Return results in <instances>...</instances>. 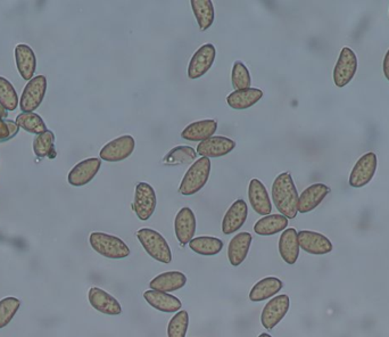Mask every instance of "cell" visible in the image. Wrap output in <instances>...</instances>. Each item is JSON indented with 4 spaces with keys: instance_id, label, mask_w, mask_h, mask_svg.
I'll list each match as a JSON object with an SVG mask.
<instances>
[{
    "instance_id": "cell-14",
    "label": "cell",
    "mask_w": 389,
    "mask_h": 337,
    "mask_svg": "<svg viewBox=\"0 0 389 337\" xmlns=\"http://www.w3.org/2000/svg\"><path fill=\"white\" fill-rule=\"evenodd\" d=\"M235 148V140L222 137V136H213L211 138L198 144L197 154H199L202 158H207V159L222 158V156L231 153Z\"/></svg>"
},
{
    "instance_id": "cell-2",
    "label": "cell",
    "mask_w": 389,
    "mask_h": 337,
    "mask_svg": "<svg viewBox=\"0 0 389 337\" xmlns=\"http://www.w3.org/2000/svg\"><path fill=\"white\" fill-rule=\"evenodd\" d=\"M137 238L149 257L165 265L171 263V248L162 233L150 228H141L137 231Z\"/></svg>"
},
{
    "instance_id": "cell-30",
    "label": "cell",
    "mask_w": 389,
    "mask_h": 337,
    "mask_svg": "<svg viewBox=\"0 0 389 337\" xmlns=\"http://www.w3.org/2000/svg\"><path fill=\"white\" fill-rule=\"evenodd\" d=\"M189 248L194 253L204 257H213L220 253L224 248V242L217 237L199 236L194 237L189 243Z\"/></svg>"
},
{
    "instance_id": "cell-1",
    "label": "cell",
    "mask_w": 389,
    "mask_h": 337,
    "mask_svg": "<svg viewBox=\"0 0 389 337\" xmlns=\"http://www.w3.org/2000/svg\"><path fill=\"white\" fill-rule=\"evenodd\" d=\"M297 188L292 176L283 172L275 179L272 184V201L281 216L287 219H295L298 214Z\"/></svg>"
},
{
    "instance_id": "cell-36",
    "label": "cell",
    "mask_w": 389,
    "mask_h": 337,
    "mask_svg": "<svg viewBox=\"0 0 389 337\" xmlns=\"http://www.w3.org/2000/svg\"><path fill=\"white\" fill-rule=\"evenodd\" d=\"M189 327V314L180 310L171 318L168 325V337H186Z\"/></svg>"
},
{
    "instance_id": "cell-25",
    "label": "cell",
    "mask_w": 389,
    "mask_h": 337,
    "mask_svg": "<svg viewBox=\"0 0 389 337\" xmlns=\"http://www.w3.org/2000/svg\"><path fill=\"white\" fill-rule=\"evenodd\" d=\"M283 282L277 277H266L253 286L249 292V300L252 302H262L269 300L283 289Z\"/></svg>"
},
{
    "instance_id": "cell-20",
    "label": "cell",
    "mask_w": 389,
    "mask_h": 337,
    "mask_svg": "<svg viewBox=\"0 0 389 337\" xmlns=\"http://www.w3.org/2000/svg\"><path fill=\"white\" fill-rule=\"evenodd\" d=\"M143 299L155 310L166 312V314L179 312L182 308V303L177 297L170 294V293H164V292L148 289L143 293Z\"/></svg>"
},
{
    "instance_id": "cell-29",
    "label": "cell",
    "mask_w": 389,
    "mask_h": 337,
    "mask_svg": "<svg viewBox=\"0 0 389 337\" xmlns=\"http://www.w3.org/2000/svg\"><path fill=\"white\" fill-rule=\"evenodd\" d=\"M192 12L201 31H207L214 22V6L211 0H192Z\"/></svg>"
},
{
    "instance_id": "cell-31",
    "label": "cell",
    "mask_w": 389,
    "mask_h": 337,
    "mask_svg": "<svg viewBox=\"0 0 389 337\" xmlns=\"http://www.w3.org/2000/svg\"><path fill=\"white\" fill-rule=\"evenodd\" d=\"M197 160V152L190 146H177L172 148L169 153L164 156L163 162L165 165H189Z\"/></svg>"
},
{
    "instance_id": "cell-17",
    "label": "cell",
    "mask_w": 389,
    "mask_h": 337,
    "mask_svg": "<svg viewBox=\"0 0 389 337\" xmlns=\"http://www.w3.org/2000/svg\"><path fill=\"white\" fill-rule=\"evenodd\" d=\"M247 216H248V206L246 202L243 199H237L224 214L222 220V233L224 235L237 233L246 222Z\"/></svg>"
},
{
    "instance_id": "cell-5",
    "label": "cell",
    "mask_w": 389,
    "mask_h": 337,
    "mask_svg": "<svg viewBox=\"0 0 389 337\" xmlns=\"http://www.w3.org/2000/svg\"><path fill=\"white\" fill-rule=\"evenodd\" d=\"M47 92V78L37 75L26 84L20 99L22 113H33L40 106Z\"/></svg>"
},
{
    "instance_id": "cell-8",
    "label": "cell",
    "mask_w": 389,
    "mask_h": 337,
    "mask_svg": "<svg viewBox=\"0 0 389 337\" xmlns=\"http://www.w3.org/2000/svg\"><path fill=\"white\" fill-rule=\"evenodd\" d=\"M377 165V155L373 152L361 156L349 175V186L353 188H362L366 186L375 177Z\"/></svg>"
},
{
    "instance_id": "cell-28",
    "label": "cell",
    "mask_w": 389,
    "mask_h": 337,
    "mask_svg": "<svg viewBox=\"0 0 389 337\" xmlns=\"http://www.w3.org/2000/svg\"><path fill=\"white\" fill-rule=\"evenodd\" d=\"M287 227H288V219L286 216L281 214H269L255 223L254 231L260 236H272L286 231Z\"/></svg>"
},
{
    "instance_id": "cell-11",
    "label": "cell",
    "mask_w": 389,
    "mask_h": 337,
    "mask_svg": "<svg viewBox=\"0 0 389 337\" xmlns=\"http://www.w3.org/2000/svg\"><path fill=\"white\" fill-rule=\"evenodd\" d=\"M290 306L288 295L281 294L272 297L264 306L261 314V323L264 328L273 329L285 318Z\"/></svg>"
},
{
    "instance_id": "cell-27",
    "label": "cell",
    "mask_w": 389,
    "mask_h": 337,
    "mask_svg": "<svg viewBox=\"0 0 389 337\" xmlns=\"http://www.w3.org/2000/svg\"><path fill=\"white\" fill-rule=\"evenodd\" d=\"M263 97V92L258 88L235 90L226 97V103L234 110H247L254 106Z\"/></svg>"
},
{
    "instance_id": "cell-26",
    "label": "cell",
    "mask_w": 389,
    "mask_h": 337,
    "mask_svg": "<svg viewBox=\"0 0 389 337\" xmlns=\"http://www.w3.org/2000/svg\"><path fill=\"white\" fill-rule=\"evenodd\" d=\"M218 129V123L214 120H201L188 124L181 133V137L188 141H204L213 137Z\"/></svg>"
},
{
    "instance_id": "cell-32",
    "label": "cell",
    "mask_w": 389,
    "mask_h": 337,
    "mask_svg": "<svg viewBox=\"0 0 389 337\" xmlns=\"http://www.w3.org/2000/svg\"><path fill=\"white\" fill-rule=\"evenodd\" d=\"M16 123L28 133L35 135H41L47 131L46 123L35 113H21L16 118Z\"/></svg>"
},
{
    "instance_id": "cell-12",
    "label": "cell",
    "mask_w": 389,
    "mask_h": 337,
    "mask_svg": "<svg viewBox=\"0 0 389 337\" xmlns=\"http://www.w3.org/2000/svg\"><path fill=\"white\" fill-rule=\"evenodd\" d=\"M101 167L102 160L97 159V158L83 160L70 171L69 176H67L69 184L73 187L86 186L92 182L94 177L97 176Z\"/></svg>"
},
{
    "instance_id": "cell-42",
    "label": "cell",
    "mask_w": 389,
    "mask_h": 337,
    "mask_svg": "<svg viewBox=\"0 0 389 337\" xmlns=\"http://www.w3.org/2000/svg\"><path fill=\"white\" fill-rule=\"evenodd\" d=\"M258 337H272L271 335L268 334V333H262Z\"/></svg>"
},
{
    "instance_id": "cell-10",
    "label": "cell",
    "mask_w": 389,
    "mask_h": 337,
    "mask_svg": "<svg viewBox=\"0 0 389 337\" xmlns=\"http://www.w3.org/2000/svg\"><path fill=\"white\" fill-rule=\"evenodd\" d=\"M136 148L135 138L130 135L121 136L107 143L102 148L101 160L106 162H121L128 159Z\"/></svg>"
},
{
    "instance_id": "cell-37",
    "label": "cell",
    "mask_w": 389,
    "mask_h": 337,
    "mask_svg": "<svg viewBox=\"0 0 389 337\" xmlns=\"http://www.w3.org/2000/svg\"><path fill=\"white\" fill-rule=\"evenodd\" d=\"M20 306L21 301L16 297H5L0 301V329L5 328L12 321Z\"/></svg>"
},
{
    "instance_id": "cell-13",
    "label": "cell",
    "mask_w": 389,
    "mask_h": 337,
    "mask_svg": "<svg viewBox=\"0 0 389 337\" xmlns=\"http://www.w3.org/2000/svg\"><path fill=\"white\" fill-rule=\"evenodd\" d=\"M300 248L312 255H324L332 251V243L328 237L317 231H302L298 233Z\"/></svg>"
},
{
    "instance_id": "cell-7",
    "label": "cell",
    "mask_w": 389,
    "mask_h": 337,
    "mask_svg": "<svg viewBox=\"0 0 389 337\" xmlns=\"http://www.w3.org/2000/svg\"><path fill=\"white\" fill-rule=\"evenodd\" d=\"M358 71V57L354 50L349 47L341 50L335 69H334V82L338 88H344L353 80Z\"/></svg>"
},
{
    "instance_id": "cell-15",
    "label": "cell",
    "mask_w": 389,
    "mask_h": 337,
    "mask_svg": "<svg viewBox=\"0 0 389 337\" xmlns=\"http://www.w3.org/2000/svg\"><path fill=\"white\" fill-rule=\"evenodd\" d=\"M88 300L90 306L101 314H107V316H119L122 314L120 302L102 288H90Z\"/></svg>"
},
{
    "instance_id": "cell-23",
    "label": "cell",
    "mask_w": 389,
    "mask_h": 337,
    "mask_svg": "<svg viewBox=\"0 0 389 337\" xmlns=\"http://www.w3.org/2000/svg\"><path fill=\"white\" fill-rule=\"evenodd\" d=\"M252 235L246 231L239 233L230 241L228 246V259L230 265L238 267L246 260L252 245Z\"/></svg>"
},
{
    "instance_id": "cell-4",
    "label": "cell",
    "mask_w": 389,
    "mask_h": 337,
    "mask_svg": "<svg viewBox=\"0 0 389 337\" xmlns=\"http://www.w3.org/2000/svg\"><path fill=\"white\" fill-rule=\"evenodd\" d=\"M211 173V161L207 158L196 160L181 182L179 192L183 197H192L203 189Z\"/></svg>"
},
{
    "instance_id": "cell-21",
    "label": "cell",
    "mask_w": 389,
    "mask_h": 337,
    "mask_svg": "<svg viewBox=\"0 0 389 337\" xmlns=\"http://www.w3.org/2000/svg\"><path fill=\"white\" fill-rule=\"evenodd\" d=\"M298 233L295 228H287L279 238V253L287 265H295L300 257Z\"/></svg>"
},
{
    "instance_id": "cell-19",
    "label": "cell",
    "mask_w": 389,
    "mask_h": 337,
    "mask_svg": "<svg viewBox=\"0 0 389 337\" xmlns=\"http://www.w3.org/2000/svg\"><path fill=\"white\" fill-rule=\"evenodd\" d=\"M329 193L330 187L327 184H311L298 197V212L305 214L315 210Z\"/></svg>"
},
{
    "instance_id": "cell-41",
    "label": "cell",
    "mask_w": 389,
    "mask_h": 337,
    "mask_svg": "<svg viewBox=\"0 0 389 337\" xmlns=\"http://www.w3.org/2000/svg\"><path fill=\"white\" fill-rule=\"evenodd\" d=\"M0 118H3V120L7 118V111L1 105H0Z\"/></svg>"
},
{
    "instance_id": "cell-9",
    "label": "cell",
    "mask_w": 389,
    "mask_h": 337,
    "mask_svg": "<svg viewBox=\"0 0 389 337\" xmlns=\"http://www.w3.org/2000/svg\"><path fill=\"white\" fill-rule=\"evenodd\" d=\"M217 57V48L212 43H205L199 47L189 62V79H199L209 72Z\"/></svg>"
},
{
    "instance_id": "cell-24",
    "label": "cell",
    "mask_w": 389,
    "mask_h": 337,
    "mask_svg": "<svg viewBox=\"0 0 389 337\" xmlns=\"http://www.w3.org/2000/svg\"><path fill=\"white\" fill-rule=\"evenodd\" d=\"M15 62L21 77L24 80H31L37 70V57L31 47L18 45L15 48Z\"/></svg>"
},
{
    "instance_id": "cell-34",
    "label": "cell",
    "mask_w": 389,
    "mask_h": 337,
    "mask_svg": "<svg viewBox=\"0 0 389 337\" xmlns=\"http://www.w3.org/2000/svg\"><path fill=\"white\" fill-rule=\"evenodd\" d=\"M55 135L50 130L38 135L33 140V152L38 158H52L55 154Z\"/></svg>"
},
{
    "instance_id": "cell-39",
    "label": "cell",
    "mask_w": 389,
    "mask_h": 337,
    "mask_svg": "<svg viewBox=\"0 0 389 337\" xmlns=\"http://www.w3.org/2000/svg\"><path fill=\"white\" fill-rule=\"evenodd\" d=\"M6 122L7 127L9 130V139H12L14 136L18 135V131H20V126L16 123V121H13V120H7Z\"/></svg>"
},
{
    "instance_id": "cell-18",
    "label": "cell",
    "mask_w": 389,
    "mask_h": 337,
    "mask_svg": "<svg viewBox=\"0 0 389 337\" xmlns=\"http://www.w3.org/2000/svg\"><path fill=\"white\" fill-rule=\"evenodd\" d=\"M248 199L251 206L256 214L263 216L271 214V199L265 186L258 179H252L249 182Z\"/></svg>"
},
{
    "instance_id": "cell-38",
    "label": "cell",
    "mask_w": 389,
    "mask_h": 337,
    "mask_svg": "<svg viewBox=\"0 0 389 337\" xmlns=\"http://www.w3.org/2000/svg\"><path fill=\"white\" fill-rule=\"evenodd\" d=\"M9 139V130L6 122L0 118V141H6Z\"/></svg>"
},
{
    "instance_id": "cell-22",
    "label": "cell",
    "mask_w": 389,
    "mask_h": 337,
    "mask_svg": "<svg viewBox=\"0 0 389 337\" xmlns=\"http://www.w3.org/2000/svg\"><path fill=\"white\" fill-rule=\"evenodd\" d=\"M186 284V275L180 271H166L155 277L154 280L149 282V288L153 291L170 293V292L179 291L185 287Z\"/></svg>"
},
{
    "instance_id": "cell-16",
    "label": "cell",
    "mask_w": 389,
    "mask_h": 337,
    "mask_svg": "<svg viewBox=\"0 0 389 337\" xmlns=\"http://www.w3.org/2000/svg\"><path fill=\"white\" fill-rule=\"evenodd\" d=\"M196 216L190 208H182L175 219V233L181 245L192 242L196 233Z\"/></svg>"
},
{
    "instance_id": "cell-40",
    "label": "cell",
    "mask_w": 389,
    "mask_h": 337,
    "mask_svg": "<svg viewBox=\"0 0 389 337\" xmlns=\"http://www.w3.org/2000/svg\"><path fill=\"white\" fill-rule=\"evenodd\" d=\"M383 74L386 77L387 80L389 81V50H387L386 55L383 57Z\"/></svg>"
},
{
    "instance_id": "cell-6",
    "label": "cell",
    "mask_w": 389,
    "mask_h": 337,
    "mask_svg": "<svg viewBox=\"0 0 389 337\" xmlns=\"http://www.w3.org/2000/svg\"><path fill=\"white\" fill-rule=\"evenodd\" d=\"M158 205L156 193L152 184L147 182H139L136 186L135 199H133V210L138 219L147 221L154 214Z\"/></svg>"
},
{
    "instance_id": "cell-33",
    "label": "cell",
    "mask_w": 389,
    "mask_h": 337,
    "mask_svg": "<svg viewBox=\"0 0 389 337\" xmlns=\"http://www.w3.org/2000/svg\"><path fill=\"white\" fill-rule=\"evenodd\" d=\"M0 105L9 112L16 110L18 105V92L4 77H0Z\"/></svg>"
},
{
    "instance_id": "cell-35",
    "label": "cell",
    "mask_w": 389,
    "mask_h": 337,
    "mask_svg": "<svg viewBox=\"0 0 389 337\" xmlns=\"http://www.w3.org/2000/svg\"><path fill=\"white\" fill-rule=\"evenodd\" d=\"M231 84L236 90L251 88L252 78L246 65L241 61H236L231 71Z\"/></svg>"
},
{
    "instance_id": "cell-3",
    "label": "cell",
    "mask_w": 389,
    "mask_h": 337,
    "mask_svg": "<svg viewBox=\"0 0 389 337\" xmlns=\"http://www.w3.org/2000/svg\"><path fill=\"white\" fill-rule=\"evenodd\" d=\"M89 243L94 252L107 259H126L131 253L129 246L122 239L109 233H92L89 237Z\"/></svg>"
}]
</instances>
